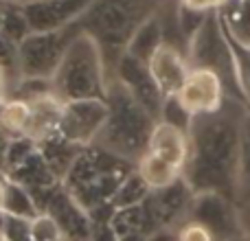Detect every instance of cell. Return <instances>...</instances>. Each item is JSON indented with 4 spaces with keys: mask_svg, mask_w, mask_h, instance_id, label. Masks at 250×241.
Returning a JSON list of instances; mask_svg holds the SVG:
<instances>
[{
    "mask_svg": "<svg viewBox=\"0 0 250 241\" xmlns=\"http://www.w3.org/2000/svg\"><path fill=\"white\" fill-rule=\"evenodd\" d=\"M242 120L224 108L220 112L198 114L191 120V156L185 167V180L195 193H237L239 156H242Z\"/></svg>",
    "mask_w": 250,
    "mask_h": 241,
    "instance_id": "1",
    "label": "cell"
},
{
    "mask_svg": "<svg viewBox=\"0 0 250 241\" xmlns=\"http://www.w3.org/2000/svg\"><path fill=\"white\" fill-rule=\"evenodd\" d=\"M110 75L105 68L104 44L95 33L83 26L66 48L60 66L51 77L53 90L60 99H92V97H108Z\"/></svg>",
    "mask_w": 250,
    "mask_h": 241,
    "instance_id": "2",
    "label": "cell"
},
{
    "mask_svg": "<svg viewBox=\"0 0 250 241\" xmlns=\"http://www.w3.org/2000/svg\"><path fill=\"white\" fill-rule=\"evenodd\" d=\"M105 99L110 105V117L95 145L136 164V160L147 151L151 129L158 119L151 117L114 75Z\"/></svg>",
    "mask_w": 250,
    "mask_h": 241,
    "instance_id": "3",
    "label": "cell"
},
{
    "mask_svg": "<svg viewBox=\"0 0 250 241\" xmlns=\"http://www.w3.org/2000/svg\"><path fill=\"white\" fill-rule=\"evenodd\" d=\"M83 29L82 20L57 31H33L18 44V79L44 77L51 79L60 66L70 40Z\"/></svg>",
    "mask_w": 250,
    "mask_h": 241,
    "instance_id": "4",
    "label": "cell"
},
{
    "mask_svg": "<svg viewBox=\"0 0 250 241\" xmlns=\"http://www.w3.org/2000/svg\"><path fill=\"white\" fill-rule=\"evenodd\" d=\"M134 7H138V0H97L90 11L83 16L86 18L83 26L95 33L101 44H110V46L121 44L125 51L129 35L143 20V16L138 18L134 13L136 11Z\"/></svg>",
    "mask_w": 250,
    "mask_h": 241,
    "instance_id": "5",
    "label": "cell"
},
{
    "mask_svg": "<svg viewBox=\"0 0 250 241\" xmlns=\"http://www.w3.org/2000/svg\"><path fill=\"white\" fill-rule=\"evenodd\" d=\"M110 117L108 99H73L64 101V112L60 120V136L79 147H92L99 141Z\"/></svg>",
    "mask_w": 250,
    "mask_h": 241,
    "instance_id": "6",
    "label": "cell"
},
{
    "mask_svg": "<svg viewBox=\"0 0 250 241\" xmlns=\"http://www.w3.org/2000/svg\"><path fill=\"white\" fill-rule=\"evenodd\" d=\"M176 97L180 99V103L185 105L191 117L220 112L226 101L224 77L213 68L193 66Z\"/></svg>",
    "mask_w": 250,
    "mask_h": 241,
    "instance_id": "7",
    "label": "cell"
},
{
    "mask_svg": "<svg viewBox=\"0 0 250 241\" xmlns=\"http://www.w3.org/2000/svg\"><path fill=\"white\" fill-rule=\"evenodd\" d=\"M114 77L132 92V97L151 117L160 120V112H163V105L167 97L160 92L158 83L154 81L147 61L129 55L127 51H121V55L117 57V64H114Z\"/></svg>",
    "mask_w": 250,
    "mask_h": 241,
    "instance_id": "8",
    "label": "cell"
},
{
    "mask_svg": "<svg viewBox=\"0 0 250 241\" xmlns=\"http://www.w3.org/2000/svg\"><path fill=\"white\" fill-rule=\"evenodd\" d=\"M97 0H26L22 2L31 31H57L83 20Z\"/></svg>",
    "mask_w": 250,
    "mask_h": 241,
    "instance_id": "9",
    "label": "cell"
},
{
    "mask_svg": "<svg viewBox=\"0 0 250 241\" xmlns=\"http://www.w3.org/2000/svg\"><path fill=\"white\" fill-rule=\"evenodd\" d=\"M189 217L207 224L220 241H229L242 235L237 211L230 204V198L224 193H215V191L195 193Z\"/></svg>",
    "mask_w": 250,
    "mask_h": 241,
    "instance_id": "10",
    "label": "cell"
},
{
    "mask_svg": "<svg viewBox=\"0 0 250 241\" xmlns=\"http://www.w3.org/2000/svg\"><path fill=\"white\" fill-rule=\"evenodd\" d=\"M44 211L51 213L53 220L57 221L64 241H92L95 237L90 211L83 208L62 184L51 193Z\"/></svg>",
    "mask_w": 250,
    "mask_h": 241,
    "instance_id": "11",
    "label": "cell"
},
{
    "mask_svg": "<svg viewBox=\"0 0 250 241\" xmlns=\"http://www.w3.org/2000/svg\"><path fill=\"white\" fill-rule=\"evenodd\" d=\"M147 66H149L151 77L158 83L160 92H163L165 97L178 95V90L182 88V83H185L187 75H189V70H191L187 53H182L180 48L171 42H165L163 46L149 57Z\"/></svg>",
    "mask_w": 250,
    "mask_h": 241,
    "instance_id": "12",
    "label": "cell"
},
{
    "mask_svg": "<svg viewBox=\"0 0 250 241\" xmlns=\"http://www.w3.org/2000/svg\"><path fill=\"white\" fill-rule=\"evenodd\" d=\"M147 151L163 156L165 160L173 162L185 171L187 162L191 156V141H189V129L178 127L167 120H156L154 129H151L149 142H147Z\"/></svg>",
    "mask_w": 250,
    "mask_h": 241,
    "instance_id": "13",
    "label": "cell"
},
{
    "mask_svg": "<svg viewBox=\"0 0 250 241\" xmlns=\"http://www.w3.org/2000/svg\"><path fill=\"white\" fill-rule=\"evenodd\" d=\"M31 105V117L26 123L24 136L33 138L35 142L44 141L48 136H55L60 132V120L64 112V99L55 95V90H48L44 95L26 99Z\"/></svg>",
    "mask_w": 250,
    "mask_h": 241,
    "instance_id": "14",
    "label": "cell"
},
{
    "mask_svg": "<svg viewBox=\"0 0 250 241\" xmlns=\"http://www.w3.org/2000/svg\"><path fill=\"white\" fill-rule=\"evenodd\" d=\"M165 42H167V40H165L163 20H160V16H156V13H149V16H145L138 22L134 33L129 35L127 44H125V51L143 61H149V57L154 55Z\"/></svg>",
    "mask_w": 250,
    "mask_h": 241,
    "instance_id": "15",
    "label": "cell"
},
{
    "mask_svg": "<svg viewBox=\"0 0 250 241\" xmlns=\"http://www.w3.org/2000/svg\"><path fill=\"white\" fill-rule=\"evenodd\" d=\"M38 147H40V151H42L46 164L51 167V171L55 173V178L60 182H64V178L68 176V171L73 169L75 160H77L79 156H82V151L86 149V147H79V145H75V142L66 141L64 136H60V134L40 141Z\"/></svg>",
    "mask_w": 250,
    "mask_h": 241,
    "instance_id": "16",
    "label": "cell"
},
{
    "mask_svg": "<svg viewBox=\"0 0 250 241\" xmlns=\"http://www.w3.org/2000/svg\"><path fill=\"white\" fill-rule=\"evenodd\" d=\"M9 178L16 180V182H20V184H24L31 193L48 191V189H55L57 184H62V182L55 178V173L51 171V167L46 164V160H44L40 147L16 169V171L9 173Z\"/></svg>",
    "mask_w": 250,
    "mask_h": 241,
    "instance_id": "17",
    "label": "cell"
},
{
    "mask_svg": "<svg viewBox=\"0 0 250 241\" xmlns=\"http://www.w3.org/2000/svg\"><path fill=\"white\" fill-rule=\"evenodd\" d=\"M136 171L143 176V180L149 184L151 191L165 189V186L173 184L176 180H180L185 176L180 167H176L173 162L165 160L163 156L154 154V151H145L141 158L136 160Z\"/></svg>",
    "mask_w": 250,
    "mask_h": 241,
    "instance_id": "18",
    "label": "cell"
},
{
    "mask_svg": "<svg viewBox=\"0 0 250 241\" xmlns=\"http://www.w3.org/2000/svg\"><path fill=\"white\" fill-rule=\"evenodd\" d=\"M40 206L35 202L33 193L26 189L24 184L20 182L11 180L9 178V184H7V198H4V211L2 215L9 217H18V220H33V217L40 215Z\"/></svg>",
    "mask_w": 250,
    "mask_h": 241,
    "instance_id": "19",
    "label": "cell"
},
{
    "mask_svg": "<svg viewBox=\"0 0 250 241\" xmlns=\"http://www.w3.org/2000/svg\"><path fill=\"white\" fill-rule=\"evenodd\" d=\"M31 117V105L22 97H9L0 110V132L9 136H24L26 123Z\"/></svg>",
    "mask_w": 250,
    "mask_h": 241,
    "instance_id": "20",
    "label": "cell"
},
{
    "mask_svg": "<svg viewBox=\"0 0 250 241\" xmlns=\"http://www.w3.org/2000/svg\"><path fill=\"white\" fill-rule=\"evenodd\" d=\"M222 20L229 31V38L239 46L250 48V0H235L233 11L224 13Z\"/></svg>",
    "mask_w": 250,
    "mask_h": 241,
    "instance_id": "21",
    "label": "cell"
},
{
    "mask_svg": "<svg viewBox=\"0 0 250 241\" xmlns=\"http://www.w3.org/2000/svg\"><path fill=\"white\" fill-rule=\"evenodd\" d=\"M151 193L149 184H147L145 180H143V176L134 169L132 173H129L127 178L121 182V186H119V191L114 193V198L110 200V204H112L114 208H125V206H134V204H141L147 200V195Z\"/></svg>",
    "mask_w": 250,
    "mask_h": 241,
    "instance_id": "22",
    "label": "cell"
},
{
    "mask_svg": "<svg viewBox=\"0 0 250 241\" xmlns=\"http://www.w3.org/2000/svg\"><path fill=\"white\" fill-rule=\"evenodd\" d=\"M29 235H31V241H64L57 221L53 220V215L46 211H42L38 217L31 220Z\"/></svg>",
    "mask_w": 250,
    "mask_h": 241,
    "instance_id": "23",
    "label": "cell"
},
{
    "mask_svg": "<svg viewBox=\"0 0 250 241\" xmlns=\"http://www.w3.org/2000/svg\"><path fill=\"white\" fill-rule=\"evenodd\" d=\"M173 241H220L211 228L202 221L187 217L173 233Z\"/></svg>",
    "mask_w": 250,
    "mask_h": 241,
    "instance_id": "24",
    "label": "cell"
},
{
    "mask_svg": "<svg viewBox=\"0 0 250 241\" xmlns=\"http://www.w3.org/2000/svg\"><path fill=\"white\" fill-rule=\"evenodd\" d=\"M233 0H180L182 7L187 9H193V11H202V13H211V11H222L224 7Z\"/></svg>",
    "mask_w": 250,
    "mask_h": 241,
    "instance_id": "25",
    "label": "cell"
},
{
    "mask_svg": "<svg viewBox=\"0 0 250 241\" xmlns=\"http://www.w3.org/2000/svg\"><path fill=\"white\" fill-rule=\"evenodd\" d=\"M9 92H11V73L4 68V64H0V101H7Z\"/></svg>",
    "mask_w": 250,
    "mask_h": 241,
    "instance_id": "26",
    "label": "cell"
},
{
    "mask_svg": "<svg viewBox=\"0 0 250 241\" xmlns=\"http://www.w3.org/2000/svg\"><path fill=\"white\" fill-rule=\"evenodd\" d=\"M92 241H119V239H117V235H114V230H112V226H110V221H104V226H101V233H99V235L95 233Z\"/></svg>",
    "mask_w": 250,
    "mask_h": 241,
    "instance_id": "27",
    "label": "cell"
},
{
    "mask_svg": "<svg viewBox=\"0 0 250 241\" xmlns=\"http://www.w3.org/2000/svg\"><path fill=\"white\" fill-rule=\"evenodd\" d=\"M7 7H9L7 0H0V26H2V20H4V13H7Z\"/></svg>",
    "mask_w": 250,
    "mask_h": 241,
    "instance_id": "28",
    "label": "cell"
},
{
    "mask_svg": "<svg viewBox=\"0 0 250 241\" xmlns=\"http://www.w3.org/2000/svg\"><path fill=\"white\" fill-rule=\"evenodd\" d=\"M2 103H4V101H0V110H2Z\"/></svg>",
    "mask_w": 250,
    "mask_h": 241,
    "instance_id": "29",
    "label": "cell"
}]
</instances>
